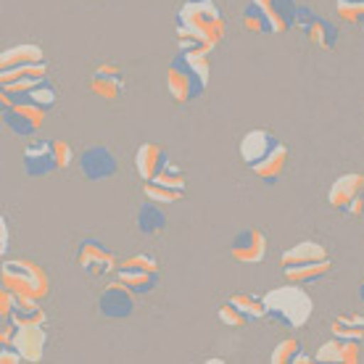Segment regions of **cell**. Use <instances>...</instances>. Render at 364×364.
I'll return each instance as SVG.
<instances>
[{"mask_svg": "<svg viewBox=\"0 0 364 364\" xmlns=\"http://www.w3.org/2000/svg\"><path fill=\"white\" fill-rule=\"evenodd\" d=\"M174 27L182 50L209 55L228 32V18L217 0H182Z\"/></svg>", "mask_w": 364, "mask_h": 364, "instance_id": "1", "label": "cell"}, {"mask_svg": "<svg viewBox=\"0 0 364 364\" xmlns=\"http://www.w3.org/2000/svg\"><path fill=\"white\" fill-rule=\"evenodd\" d=\"M240 159L243 164L262 177L264 182H277L280 174L285 172V164H288V146L282 143L280 137L269 132V129H248L243 140H240Z\"/></svg>", "mask_w": 364, "mask_h": 364, "instance_id": "2", "label": "cell"}, {"mask_svg": "<svg viewBox=\"0 0 364 364\" xmlns=\"http://www.w3.org/2000/svg\"><path fill=\"white\" fill-rule=\"evenodd\" d=\"M211 77V64L209 55L191 53V50H182L174 53V58L169 61L166 69V92L174 103H191V100L200 98L206 87H209Z\"/></svg>", "mask_w": 364, "mask_h": 364, "instance_id": "3", "label": "cell"}, {"mask_svg": "<svg viewBox=\"0 0 364 364\" xmlns=\"http://www.w3.org/2000/svg\"><path fill=\"white\" fill-rule=\"evenodd\" d=\"M296 0H251L243 9V27L254 35H282L296 27L299 18Z\"/></svg>", "mask_w": 364, "mask_h": 364, "instance_id": "4", "label": "cell"}, {"mask_svg": "<svg viewBox=\"0 0 364 364\" xmlns=\"http://www.w3.org/2000/svg\"><path fill=\"white\" fill-rule=\"evenodd\" d=\"M264 304L269 317L293 330L304 328L309 322L311 311H314L311 296L296 282H288V285H280V288H272L269 293H264Z\"/></svg>", "mask_w": 364, "mask_h": 364, "instance_id": "5", "label": "cell"}, {"mask_svg": "<svg viewBox=\"0 0 364 364\" xmlns=\"http://www.w3.org/2000/svg\"><path fill=\"white\" fill-rule=\"evenodd\" d=\"M0 282L14 293H27L35 299H46L50 291L46 269L29 259H6L0 267Z\"/></svg>", "mask_w": 364, "mask_h": 364, "instance_id": "6", "label": "cell"}, {"mask_svg": "<svg viewBox=\"0 0 364 364\" xmlns=\"http://www.w3.org/2000/svg\"><path fill=\"white\" fill-rule=\"evenodd\" d=\"M159 269H161V264L156 256L135 254L117 267V280L124 282L135 296H148L159 285Z\"/></svg>", "mask_w": 364, "mask_h": 364, "instance_id": "7", "label": "cell"}, {"mask_svg": "<svg viewBox=\"0 0 364 364\" xmlns=\"http://www.w3.org/2000/svg\"><path fill=\"white\" fill-rule=\"evenodd\" d=\"M185 193H188V177L174 161H166V166L156 174L154 180L143 182V196L161 203V206L180 200Z\"/></svg>", "mask_w": 364, "mask_h": 364, "instance_id": "8", "label": "cell"}, {"mask_svg": "<svg viewBox=\"0 0 364 364\" xmlns=\"http://www.w3.org/2000/svg\"><path fill=\"white\" fill-rule=\"evenodd\" d=\"M330 206L348 217H364V174H341L330 188Z\"/></svg>", "mask_w": 364, "mask_h": 364, "instance_id": "9", "label": "cell"}, {"mask_svg": "<svg viewBox=\"0 0 364 364\" xmlns=\"http://www.w3.org/2000/svg\"><path fill=\"white\" fill-rule=\"evenodd\" d=\"M3 114V124L18 137H35L43 124H46V109H37L32 103H24V100H16L6 109H0Z\"/></svg>", "mask_w": 364, "mask_h": 364, "instance_id": "10", "label": "cell"}, {"mask_svg": "<svg viewBox=\"0 0 364 364\" xmlns=\"http://www.w3.org/2000/svg\"><path fill=\"white\" fill-rule=\"evenodd\" d=\"M301 35L306 37V43H311L314 48H322V50H333L338 46V29L336 24H330L325 16L314 14L311 9L301 6L299 18H296V27Z\"/></svg>", "mask_w": 364, "mask_h": 364, "instance_id": "11", "label": "cell"}, {"mask_svg": "<svg viewBox=\"0 0 364 364\" xmlns=\"http://www.w3.org/2000/svg\"><path fill=\"white\" fill-rule=\"evenodd\" d=\"M77 164H80V174L90 182L109 180L119 172V161L114 151L109 146H100V143L82 148V154L77 156Z\"/></svg>", "mask_w": 364, "mask_h": 364, "instance_id": "12", "label": "cell"}, {"mask_svg": "<svg viewBox=\"0 0 364 364\" xmlns=\"http://www.w3.org/2000/svg\"><path fill=\"white\" fill-rule=\"evenodd\" d=\"M77 264L82 267L87 274H95V277H103V274L117 272V256L111 248H106L100 240L95 237H82L80 240V248H77Z\"/></svg>", "mask_w": 364, "mask_h": 364, "instance_id": "13", "label": "cell"}, {"mask_svg": "<svg viewBox=\"0 0 364 364\" xmlns=\"http://www.w3.org/2000/svg\"><path fill=\"white\" fill-rule=\"evenodd\" d=\"M21 164H24V174L32 180H43V177L61 172L58 159H55L53 140H32L21 154Z\"/></svg>", "mask_w": 364, "mask_h": 364, "instance_id": "14", "label": "cell"}, {"mask_svg": "<svg viewBox=\"0 0 364 364\" xmlns=\"http://www.w3.org/2000/svg\"><path fill=\"white\" fill-rule=\"evenodd\" d=\"M98 311L106 319H127L135 311V293L124 282H109L98 299Z\"/></svg>", "mask_w": 364, "mask_h": 364, "instance_id": "15", "label": "cell"}, {"mask_svg": "<svg viewBox=\"0 0 364 364\" xmlns=\"http://www.w3.org/2000/svg\"><path fill=\"white\" fill-rule=\"evenodd\" d=\"M230 254L240 264H262L267 256V235L259 228L240 230L230 243Z\"/></svg>", "mask_w": 364, "mask_h": 364, "instance_id": "16", "label": "cell"}, {"mask_svg": "<svg viewBox=\"0 0 364 364\" xmlns=\"http://www.w3.org/2000/svg\"><path fill=\"white\" fill-rule=\"evenodd\" d=\"M90 90L106 100H114L124 92V69L114 61H103L92 69L90 74Z\"/></svg>", "mask_w": 364, "mask_h": 364, "instance_id": "17", "label": "cell"}, {"mask_svg": "<svg viewBox=\"0 0 364 364\" xmlns=\"http://www.w3.org/2000/svg\"><path fill=\"white\" fill-rule=\"evenodd\" d=\"M46 325H21V328H16L14 346L24 356V362H40L46 354Z\"/></svg>", "mask_w": 364, "mask_h": 364, "instance_id": "18", "label": "cell"}, {"mask_svg": "<svg viewBox=\"0 0 364 364\" xmlns=\"http://www.w3.org/2000/svg\"><path fill=\"white\" fill-rule=\"evenodd\" d=\"M48 80V64H29V66H18V69H11V72H0V90H14L21 92L32 87V85Z\"/></svg>", "mask_w": 364, "mask_h": 364, "instance_id": "19", "label": "cell"}, {"mask_svg": "<svg viewBox=\"0 0 364 364\" xmlns=\"http://www.w3.org/2000/svg\"><path fill=\"white\" fill-rule=\"evenodd\" d=\"M362 343H356V341H343V338H336L328 341V343H322L317 348V354H314V362H338V364H354L359 362V356H362Z\"/></svg>", "mask_w": 364, "mask_h": 364, "instance_id": "20", "label": "cell"}, {"mask_svg": "<svg viewBox=\"0 0 364 364\" xmlns=\"http://www.w3.org/2000/svg\"><path fill=\"white\" fill-rule=\"evenodd\" d=\"M166 161H169V156H166V151L159 143H143L135 154V169L143 182L154 180L156 174L166 166Z\"/></svg>", "mask_w": 364, "mask_h": 364, "instance_id": "21", "label": "cell"}, {"mask_svg": "<svg viewBox=\"0 0 364 364\" xmlns=\"http://www.w3.org/2000/svg\"><path fill=\"white\" fill-rule=\"evenodd\" d=\"M333 272V262L330 259H317V262H296V264H282V277L285 282H296V285H306L319 277Z\"/></svg>", "mask_w": 364, "mask_h": 364, "instance_id": "22", "label": "cell"}, {"mask_svg": "<svg viewBox=\"0 0 364 364\" xmlns=\"http://www.w3.org/2000/svg\"><path fill=\"white\" fill-rule=\"evenodd\" d=\"M166 225H169V219H166V211L161 209V203L146 198L137 206V214H135L137 232H143V235H161L166 230Z\"/></svg>", "mask_w": 364, "mask_h": 364, "instance_id": "23", "label": "cell"}, {"mask_svg": "<svg viewBox=\"0 0 364 364\" xmlns=\"http://www.w3.org/2000/svg\"><path fill=\"white\" fill-rule=\"evenodd\" d=\"M43 61H46L43 48L32 46V43H21V46H11L0 53V72H11V69L29 64H43Z\"/></svg>", "mask_w": 364, "mask_h": 364, "instance_id": "24", "label": "cell"}, {"mask_svg": "<svg viewBox=\"0 0 364 364\" xmlns=\"http://www.w3.org/2000/svg\"><path fill=\"white\" fill-rule=\"evenodd\" d=\"M11 319L16 322V328H21V325H46L48 314L40 306V299L27 296V293H16L14 309H11Z\"/></svg>", "mask_w": 364, "mask_h": 364, "instance_id": "25", "label": "cell"}, {"mask_svg": "<svg viewBox=\"0 0 364 364\" xmlns=\"http://www.w3.org/2000/svg\"><path fill=\"white\" fill-rule=\"evenodd\" d=\"M272 364H306L314 362V356L304 354V346H301L299 338H285L277 346L272 348V356H269Z\"/></svg>", "mask_w": 364, "mask_h": 364, "instance_id": "26", "label": "cell"}, {"mask_svg": "<svg viewBox=\"0 0 364 364\" xmlns=\"http://www.w3.org/2000/svg\"><path fill=\"white\" fill-rule=\"evenodd\" d=\"M317 259H328V251L317 240H301L293 248L282 251V264H296V262H317Z\"/></svg>", "mask_w": 364, "mask_h": 364, "instance_id": "27", "label": "cell"}, {"mask_svg": "<svg viewBox=\"0 0 364 364\" xmlns=\"http://www.w3.org/2000/svg\"><path fill=\"white\" fill-rule=\"evenodd\" d=\"M330 328H333V336L336 338L356 341V343H362L364 341V317L362 314H338Z\"/></svg>", "mask_w": 364, "mask_h": 364, "instance_id": "28", "label": "cell"}, {"mask_svg": "<svg viewBox=\"0 0 364 364\" xmlns=\"http://www.w3.org/2000/svg\"><path fill=\"white\" fill-rule=\"evenodd\" d=\"M230 304L235 306L237 311H243L248 319H264L269 317L264 304V296H251V293H232L230 296Z\"/></svg>", "mask_w": 364, "mask_h": 364, "instance_id": "29", "label": "cell"}, {"mask_svg": "<svg viewBox=\"0 0 364 364\" xmlns=\"http://www.w3.org/2000/svg\"><path fill=\"white\" fill-rule=\"evenodd\" d=\"M336 14L346 24H364V0H336Z\"/></svg>", "mask_w": 364, "mask_h": 364, "instance_id": "30", "label": "cell"}, {"mask_svg": "<svg viewBox=\"0 0 364 364\" xmlns=\"http://www.w3.org/2000/svg\"><path fill=\"white\" fill-rule=\"evenodd\" d=\"M219 319H222V325H228V328H235V330H240V328H246L251 319L243 314V311H237L232 304H225V306H219Z\"/></svg>", "mask_w": 364, "mask_h": 364, "instance_id": "31", "label": "cell"}, {"mask_svg": "<svg viewBox=\"0 0 364 364\" xmlns=\"http://www.w3.org/2000/svg\"><path fill=\"white\" fill-rule=\"evenodd\" d=\"M53 146H55V159H58V169L64 172V169H69V166L77 161V156H74V148L66 143V140H61V137H53Z\"/></svg>", "mask_w": 364, "mask_h": 364, "instance_id": "32", "label": "cell"}, {"mask_svg": "<svg viewBox=\"0 0 364 364\" xmlns=\"http://www.w3.org/2000/svg\"><path fill=\"white\" fill-rule=\"evenodd\" d=\"M14 336H16V322L11 317H0V346L14 343Z\"/></svg>", "mask_w": 364, "mask_h": 364, "instance_id": "33", "label": "cell"}, {"mask_svg": "<svg viewBox=\"0 0 364 364\" xmlns=\"http://www.w3.org/2000/svg\"><path fill=\"white\" fill-rule=\"evenodd\" d=\"M14 299H16V293L3 285V288H0V317H11V309H14Z\"/></svg>", "mask_w": 364, "mask_h": 364, "instance_id": "34", "label": "cell"}, {"mask_svg": "<svg viewBox=\"0 0 364 364\" xmlns=\"http://www.w3.org/2000/svg\"><path fill=\"white\" fill-rule=\"evenodd\" d=\"M18 362H24V356L18 354V348L14 343L0 346V364H18Z\"/></svg>", "mask_w": 364, "mask_h": 364, "instance_id": "35", "label": "cell"}, {"mask_svg": "<svg viewBox=\"0 0 364 364\" xmlns=\"http://www.w3.org/2000/svg\"><path fill=\"white\" fill-rule=\"evenodd\" d=\"M11 246V232H9V217H0V254L6 256Z\"/></svg>", "mask_w": 364, "mask_h": 364, "instance_id": "36", "label": "cell"}, {"mask_svg": "<svg viewBox=\"0 0 364 364\" xmlns=\"http://www.w3.org/2000/svg\"><path fill=\"white\" fill-rule=\"evenodd\" d=\"M359 299L364 301V280H362V285H359Z\"/></svg>", "mask_w": 364, "mask_h": 364, "instance_id": "37", "label": "cell"}]
</instances>
